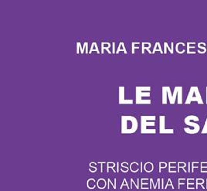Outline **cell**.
I'll list each match as a JSON object with an SVG mask.
<instances>
[{"instance_id":"1","label":"cell","mask_w":207,"mask_h":191,"mask_svg":"<svg viewBox=\"0 0 207 191\" xmlns=\"http://www.w3.org/2000/svg\"><path fill=\"white\" fill-rule=\"evenodd\" d=\"M183 87H175L173 94H172L171 88L168 86H163L161 88V104L167 105L168 100L170 105H174L177 98V104L183 105Z\"/></svg>"},{"instance_id":"2","label":"cell","mask_w":207,"mask_h":191,"mask_svg":"<svg viewBox=\"0 0 207 191\" xmlns=\"http://www.w3.org/2000/svg\"><path fill=\"white\" fill-rule=\"evenodd\" d=\"M139 122L135 116L122 115L121 117V133L132 134L138 130Z\"/></svg>"},{"instance_id":"3","label":"cell","mask_w":207,"mask_h":191,"mask_svg":"<svg viewBox=\"0 0 207 191\" xmlns=\"http://www.w3.org/2000/svg\"><path fill=\"white\" fill-rule=\"evenodd\" d=\"M152 87L137 86L135 88V104L136 105H151L152 100L145 99L151 96Z\"/></svg>"},{"instance_id":"4","label":"cell","mask_w":207,"mask_h":191,"mask_svg":"<svg viewBox=\"0 0 207 191\" xmlns=\"http://www.w3.org/2000/svg\"><path fill=\"white\" fill-rule=\"evenodd\" d=\"M156 116L155 115H142L141 116V133L142 134H155L156 129H149V128L155 127Z\"/></svg>"},{"instance_id":"5","label":"cell","mask_w":207,"mask_h":191,"mask_svg":"<svg viewBox=\"0 0 207 191\" xmlns=\"http://www.w3.org/2000/svg\"><path fill=\"white\" fill-rule=\"evenodd\" d=\"M199 118L196 115H188L185 118L184 123L189 127H185L184 131L187 134H196L200 131V125L198 124Z\"/></svg>"},{"instance_id":"6","label":"cell","mask_w":207,"mask_h":191,"mask_svg":"<svg viewBox=\"0 0 207 191\" xmlns=\"http://www.w3.org/2000/svg\"><path fill=\"white\" fill-rule=\"evenodd\" d=\"M193 101H196L199 105H204V101L202 100L199 89L197 86L191 87L184 104L185 105H190L191 103L193 102Z\"/></svg>"},{"instance_id":"7","label":"cell","mask_w":207,"mask_h":191,"mask_svg":"<svg viewBox=\"0 0 207 191\" xmlns=\"http://www.w3.org/2000/svg\"><path fill=\"white\" fill-rule=\"evenodd\" d=\"M132 99H125V88L120 86L118 88V104L119 105H133Z\"/></svg>"},{"instance_id":"8","label":"cell","mask_w":207,"mask_h":191,"mask_svg":"<svg viewBox=\"0 0 207 191\" xmlns=\"http://www.w3.org/2000/svg\"><path fill=\"white\" fill-rule=\"evenodd\" d=\"M165 115L159 116V133L160 134H173L174 129H166L165 127Z\"/></svg>"},{"instance_id":"9","label":"cell","mask_w":207,"mask_h":191,"mask_svg":"<svg viewBox=\"0 0 207 191\" xmlns=\"http://www.w3.org/2000/svg\"><path fill=\"white\" fill-rule=\"evenodd\" d=\"M89 54V51H88V43L85 42L83 43V46L81 44L80 42L77 43V54Z\"/></svg>"},{"instance_id":"10","label":"cell","mask_w":207,"mask_h":191,"mask_svg":"<svg viewBox=\"0 0 207 191\" xmlns=\"http://www.w3.org/2000/svg\"><path fill=\"white\" fill-rule=\"evenodd\" d=\"M111 47H112V45H111V43H110L109 42H102L101 43V54H104V53H105V51L106 50L108 52V54H112V51H109V48H111Z\"/></svg>"},{"instance_id":"11","label":"cell","mask_w":207,"mask_h":191,"mask_svg":"<svg viewBox=\"0 0 207 191\" xmlns=\"http://www.w3.org/2000/svg\"><path fill=\"white\" fill-rule=\"evenodd\" d=\"M152 47V43L149 42H142V53L144 54L145 51H147L149 54H152V51H150V48Z\"/></svg>"},{"instance_id":"12","label":"cell","mask_w":207,"mask_h":191,"mask_svg":"<svg viewBox=\"0 0 207 191\" xmlns=\"http://www.w3.org/2000/svg\"><path fill=\"white\" fill-rule=\"evenodd\" d=\"M167 50H168V51H170V53H171L172 54L174 53V43L172 42L171 43V47H170L169 46H168V44L167 42H165L164 43V51H163V54H167Z\"/></svg>"},{"instance_id":"13","label":"cell","mask_w":207,"mask_h":191,"mask_svg":"<svg viewBox=\"0 0 207 191\" xmlns=\"http://www.w3.org/2000/svg\"><path fill=\"white\" fill-rule=\"evenodd\" d=\"M93 51H95V52L97 53V54H101V52H100L99 49H98V44H97L96 42H93L91 44V49L90 51H89V54H91Z\"/></svg>"},{"instance_id":"14","label":"cell","mask_w":207,"mask_h":191,"mask_svg":"<svg viewBox=\"0 0 207 191\" xmlns=\"http://www.w3.org/2000/svg\"><path fill=\"white\" fill-rule=\"evenodd\" d=\"M120 51H123L124 54H127V53H128L127 50H126V47H125V45H124V43L123 42H120L119 46H118V48H117V51H116V54H118V53H120Z\"/></svg>"},{"instance_id":"15","label":"cell","mask_w":207,"mask_h":191,"mask_svg":"<svg viewBox=\"0 0 207 191\" xmlns=\"http://www.w3.org/2000/svg\"><path fill=\"white\" fill-rule=\"evenodd\" d=\"M156 51H158V52H160L161 54H163V51H162V50H161V44H160L159 42H156L155 44V47H154V49H153V51H152V54H155Z\"/></svg>"},{"instance_id":"16","label":"cell","mask_w":207,"mask_h":191,"mask_svg":"<svg viewBox=\"0 0 207 191\" xmlns=\"http://www.w3.org/2000/svg\"><path fill=\"white\" fill-rule=\"evenodd\" d=\"M205 46H206V44H205V43H204V42H201L198 43V47H199V49L202 50V54H205V53L207 51V48L205 47Z\"/></svg>"},{"instance_id":"17","label":"cell","mask_w":207,"mask_h":191,"mask_svg":"<svg viewBox=\"0 0 207 191\" xmlns=\"http://www.w3.org/2000/svg\"><path fill=\"white\" fill-rule=\"evenodd\" d=\"M193 42H188L187 43H186V46H187V54H192V53H191V51H190V49H195V48H196V47L195 46H193V47H191L190 45L191 44H193Z\"/></svg>"},{"instance_id":"18","label":"cell","mask_w":207,"mask_h":191,"mask_svg":"<svg viewBox=\"0 0 207 191\" xmlns=\"http://www.w3.org/2000/svg\"><path fill=\"white\" fill-rule=\"evenodd\" d=\"M139 43H140V42H133V43H132V51H131L132 54H135V50L139 49V47L135 46L136 44H139Z\"/></svg>"},{"instance_id":"19","label":"cell","mask_w":207,"mask_h":191,"mask_svg":"<svg viewBox=\"0 0 207 191\" xmlns=\"http://www.w3.org/2000/svg\"><path fill=\"white\" fill-rule=\"evenodd\" d=\"M201 133H202V134H206L207 133V118H206V120H205V124H204L203 129H202V132H201Z\"/></svg>"},{"instance_id":"20","label":"cell","mask_w":207,"mask_h":191,"mask_svg":"<svg viewBox=\"0 0 207 191\" xmlns=\"http://www.w3.org/2000/svg\"><path fill=\"white\" fill-rule=\"evenodd\" d=\"M111 45H112V47H113V50H112V54H116V52H115V43L114 42H113L112 43V44H111Z\"/></svg>"},{"instance_id":"21","label":"cell","mask_w":207,"mask_h":191,"mask_svg":"<svg viewBox=\"0 0 207 191\" xmlns=\"http://www.w3.org/2000/svg\"><path fill=\"white\" fill-rule=\"evenodd\" d=\"M205 103H206L207 105V87L205 88Z\"/></svg>"}]
</instances>
